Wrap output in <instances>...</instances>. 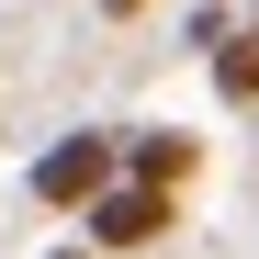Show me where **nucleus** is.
Segmentation results:
<instances>
[{
	"label": "nucleus",
	"instance_id": "obj_1",
	"mask_svg": "<svg viewBox=\"0 0 259 259\" xmlns=\"http://www.w3.org/2000/svg\"><path fill=\"white\" fill-rule=\"evenodd\" d=\"M102 192H124V124H79V136H57L46 158H34V203L91 214Z\"/></svg>",
	"mask_w": 259,
	"mask_h": 259
},
{
	"label": "nucleus",
	"instance_id": "obj_2",
	"mask_svg": "<svg viewBox=\"0 0 259 259\" xmlns=\"http://www.w3.org/2000/svg\"><path fill=\"white\" fill-rule=\"evenodd\" d=\"M169 226H181V192H158V181H124V192H102L91 214H79V237L113 248V259H147Z\"/></svg>",
	"mask_w": 259,
	"mask_h": 259
},
{
	"label": "nucleus",
	"instance_id": "obj_3",
	"mask_svg": "<svg viewBox=\"0 0 259 259\" xmlns=\"http://www.w3.org/2000/svg\"><path fill=\"white\" fill-rule=\"evenodd\" d=\"M203 169V147L181 136V124H124V181H158V192H181Z\"/></svg>",
	"mask_w": 259,
	"mask_h": 259
},
{
	"label": "nucleus",
	"instance_id": "obj_4",
	"mask_svg": "<svg viewBox=\"0 0 259 259\" xmlns=\"http://www.w3.org/2000/svg\"><path fill=\"white\" fill-rule=\"evenodd\" d=\"M203 68H214V102H226V113H259V23H237Z\"/></svg>",
	"mask_w": 259,
	"mask_h": 259
},
{
	"label": "nucleus",
	"instance_id": "obj_5",
	"mask_svg": "<svg viewBox=\"0 0 259 259\" xmlns=\"http://www.w3.org/2000/svg\"><path fill=\"white\" fill-rule=\"evenodd\" d=\"M226 34H237V23H226V0H192V12H181V46H192V57H214Z\"/></svg>",
	"mask_w": 259,
	"mask_h": 259
},
{
	"label": "nucleus",
	"instance_id": "obj_6",
	"mask_svg": "<svg viewBox=\"0 0 259 259\" xmlns=\"http://www.w3.org/2000/svg\"><path fill=\"white\" fill-rule=\"evenodd\" d=\"M102 12H113V23H136V12H147V0H102Z\"/></svg>",
	"mask_w": 259,
	"mask_h": 259
}]
</instances>
